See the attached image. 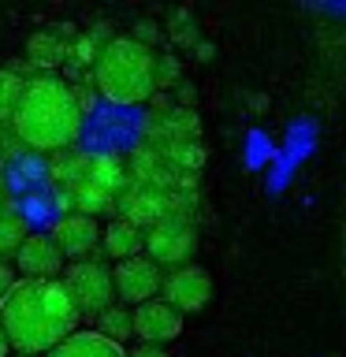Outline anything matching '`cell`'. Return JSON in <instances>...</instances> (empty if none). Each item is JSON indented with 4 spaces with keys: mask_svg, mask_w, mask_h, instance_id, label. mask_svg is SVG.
I'll return each instance as SVG.
<instances>
[{
    "mask_svg": "<svg viewBox=\"0 0 346 357\" xmlns=\"http://www.w3.org/2000/svg\"><path fill=\"white\" fill-rule=\"evenodd\" d=\"M82 312L67 294L63 279H19L0 301V328L19 357L52 354L78 331Z\"/></svg>",
    "mask_w": 346,
    "mask_h": 357,
    "instance_id": "obj_1",
    "label": "cell"
},
{
    "mask_svg": "<svg viewBox=\"0 0 346 357\" xmlns=\"http://www.w3.org/2000/svg\"><path fill=\"white\" fill-rule=\"evenodd\" d=\"M22 89H27V78H19V75H11V71H0V123L15 119Z\"/></svg>",
    "mask_w": 346,
    "mask_h": 357,
    "instance_id": "obj_23",
    "label": "cell"
},
{
    "mask_svg": "<svg viewBox=\"0 0 346 357\" xmlns=\"http://www.w3.org/2000/svg\"><path fill=\"white\" fill-rule=\"evenodd\" d=\"M82 119H86V112L78 108L71 82H63L60 75H33L27 78V89L19 97L11 134L27 149L63 153L67 145L78 142Z\"/></svg>",
    "mask_w": 346,
    "mask_h": 357,
    "instance_id": "obj_2",
    "label": "cell"
},
{
    "mask_svg": "<svg viewBox=\"0 0 346 357\" xmlns=\"http://www.w3.org/2000/svg\"><path fill=\"white\" fill-rule=\"evenodd\" d=\"M52 238H56V245H60L63 257H71V264L86 261V257H93V250H100L97 220L78 216V212H71V216H63V220L52 223Z\"/></svg>",
    "mask_w": 346,
    "mask_h": 357,
    "instance_id": "obj_12",
    "label": "cell"
},
{
    "mask_svg": "<svg viewBox=\"0 0 346 357\" xmlns=\"http://www.w3.org/2000/svg\"><path fill=\"white\" fill-rule=\"evenodd\" d=\"M63 287L71 301L78 305L82 317H100L108 305H116V283H112V268L97 257H86V261L67 264L63 272Z\"/></svg>",
    "mask_w": 346,
    "mask_h": 357,
    "instance_id": "obj_4",
    "label": "cell"
},
{
    "mask_svg": "<svg viewBox=\"0 0 346 357\" xmlns=\"http://www.w3.org/2000/svg\"><path fill=\"white\" fill-rule=\"evenodd\" d=\"M197 250V227L190 216H164L156 227L145 231V257L156 268H183Z\"/></svg>",
    "mask_w": 346,
    "mask_h": 357,
    "instance_id": "obj_5",
    "label": "cell"
},
{
    "mask_svg": "<svg viewBox=\"0 0 346 357\" xmlns=\"http://www.w3.org/2000/svg\"><path fill=\"white\" fill-rule=\"evenodd\" d=\"M112 283H116V301H127V305H145L164 290V268H156L149 257H130L112 268Z\"/></svg>",
    "mask_w": 346,
    "mask_h": 357,
    "instance_id": "obj_6",
    "label": "cell"
},
{
    "mask_svg": "<svg viewBox=\"0 0 346 357\" xmlns=\"http://www.w3.org/2000/svg\"><path fill=\"white\" fill-rule=\"evenodd\" d=\"M11 354V342H8V335H4V328H0V357H8Z\"/></svg>",
    "mask_w": 346,
    "mask_h": 357,
    "instance_id": "obj_29",
    "label": "cell"
},
{
    "mask_svg": "<svg viewBox=\"0 0 346 357\" xmlns=\"http://www.w3.org/2000/svg\"><path fill=\"white\" fill-rule=\"evenodd\" d=\"M89 183L100 186V190H105V194H112V197H119L123 190L130 186V172H127V164H123L119 156H112V153H93Z\"/></svg>",
    "mask_w": 346,
    "mask_h": 357,
    "instance_id": "obj_16",
    "label": "cell"
},
{
    "mask_svg": "<svg viewBox=\"0 0 346 357\" xmlns=\"http://www.w3.org/2000/svg\"><path fill=\"white\" fill-rule=\"evenodd\" d=\"M0 212H4V183H0Z\"/></svg>",
    "mask_w": 346,
    "mask_h": 357,
    "instance_id": "obj_30",
    "label": "cell"
},
{
    "mask_svg": "<svg viewBox=\"0 0 346 357\" xmlns=\"http://www.w3.org/2000/svg\"><path fill=\"white\" fill-rule=\"evenodd\" d=\"M45 357H127V350L116 342H108L105 335H97V331H75L71 339H63Z\"/></svg>",
    "mask_w": 346,
    "mask_h": 357,
    "instance_id": "obj_14",
    "label": "cell"
},
{
    "mask_svg": "<svg viewBox=\"0 0 346 357\" xmlns=\"http://www.w3.org/2000/svg\"><path fill=\"white\" fill-rule=\"evenodd\" d=\"M183 82V63L172 52H156V89H172Z\"/></svg>",
    "mask_w": 346,
    "mask_h": 357,
    "instance_id": "obj_24",
    "label": "cell"
},
{
    "mask_svg": "<svg viewBox=\"0 0 346 357\" xmlns=\"http://www.w3.org/2000/svg\"><path fill=\"white\" fill-rule=\"evenodd\" d=\"M116 212H119V220H127V223H134V227L149 231V227H156L164 216H172V205H167V194H160V190H149V186L130 183V186L116 197Z\"/></svg>",
    "mask_w": 346,
    "mask_h": 357,
    "instance_id": "obj_10",
    "label": "cell"
},
{
    "mask_svg": "<svg viewBox=\"0 0 346 357\" xmlns=\"http://www.w3.org/2000/svg\"><path fill=\"white\" fill-rule=\"evenodd\" d=\"M93 86L108 105L119 108L156 97V52L134 38H112L93 67Z\"/></svg>",
    "mask_w": 346,
    "mask_h": 357,
    "instance_id": "obj_3",
    "label": "cell"
},
{
    "mask_svg": "<svg viewBox=\"0 0 346 357\" xmlns=\"http://www.w3.org/2000/svg\"><path fill=\"white\" fill-rule=\"evenodd\" d=\"M179 335H183V312L172 309L164 298L134 309V339H142V346H164Z\"/></svg>",
    "mask_w": 346,
    "mask_h": 357,
    "instance_id": "obj_9",
    "label": "cell"
},
{
    "mask_svg": "<svg viewBox=\"0 0 346 357\" xmlns=\"http://www.w3.org/2000/svg\"><path fill=\"white\" fill-rule=\"evenodd\" d=\"M212 298V279L201 264H183L164 275V301L179 312H201Z\"/></svg>",
    "mask_w": 346,
    "mask_h": 357,
    "instance_id": "obj_8",
    "label": "cell"
},
{
    "mask_svg": "<svg viewBox=\"0 0 346 357\" xmlns=\"http://www.w3.org/2000/svg\"><path fill=\"white\" fill-rule=\"evenodd\" d=\"M127 357H172V354H167L164 346H134Z\"/></svg>",
    "mask_w": 346,
    "mask_h": 357,
    "instance_id": "obj_27",
    "label": "cell"
},
{
    "mask_svg": "<svg viewBox=\"0 0 346 357\" xmlns=\"http://www.w3.org/2000/svg\"><path fill=\"white\" fill-rule=\"evenodd\" d=\"M142 250H145V231L127 223V220H112L100 231V253L112 257L116 264L130 261V257H142Z\"/></svg>",
    "mask_w": 346,
    "mask_h": 357,
    "instance_id": "obj_13",
    "label": "cell"
},
{
    "mask_svg": "<svg viewBox=\"0 0 346 357\" xmlns=\"http://www.w3.org/2000/svg\"><path fill=\"white\" fill-rule=\"evenodd\" d=\"M194 52H197V60H212V45H209V41H201Z\"/></svg>",
    "mask_w": 346,
    "mask_h": 357,
    "instance_id": "obj_28",
    "label": "cell"
},
{
    "mask_svg": "<svg viewBox=\"0 0 346 357\" xmlns=\"http://www.w3.org/2000/svg\"><path fill=\"white\" fill-rule=\"evenodd\" d=\"M100 33H108V26H97V30H89V33H78L75 45H71V60H67V63H75V67H97L100 52H105V45L112 41V38H100Z\"/></svg>",
    "mask_w": 346,
    "mask_h": 357,
    "instance_id": "obj_20",
    "label": "cell"
},
{
    "mask_svg": "<svg viewBox=\"0 0 346 357\" xmlns=\"http://www.w3.org/2000/svg\"><path fill=\"white\" fill-rule=\"evenodd\" d=\"M27 56L33 67H60L63 60H71V45L60 33H30L27 38Z\"/></svg>",
    "mask_w": 346,
    "mask_h": 357,
    "instance_id": "obj_17",
    "label": "cell"
},
{
    "mask_svg": "<svg viewBox=\"0 0 346 357\" xmlns=\"http://www.w3.org/2000/svg\"><path fill=\"white\" fill-rule=\"evenodd\" d=\"M167 38H172L179 49H197L201 38H197V22L190 15L186 8H175L172 15H167Z\"/></svg>",
    "mask_w": 346,
    "mask_h": 357,
    "instance_id": "obj_22",
    "label": "cell"
},
{
    "mask_svg": "<svg viewBox=\"0 0 346 357\" xmlns=\"http://www.w3.org/2000/svg\"><path fill=\"white\" fill-rule=\"evenodd\" d=\"M67 201L75 205V212H78V216H89V220H97L100 212H112V208H116V197H112V194H105V190H100V186H93V183L78 186L75 194H67Z\"/></svg>",
    "mask_w": 346,
    "mask_h": 357,
    "instance_id": "obj_19",
    "label": "cell"
},
{
    "mask_svg": "<svg viewBox=\"0 0 346 357\" xmlns=\"http://www.w3.org/2000/svg\"><path fill=\"white\" fill-rule=\"evenodd\" d=\"M138 45H145V49H153L156 41H160V26L156 22H149V19H142V22H134V33H130Z\"/></svg>",
    "mask_w": 346,
    "mask_h": 357,
    "instance_id": "obj_25",
    "label": "cell"
},
{
    "mask_svg": "<svg viewBox=\"0 0 346 357\" xmlns=\"http://www.w3.org/2000/svg\"><path fill=\"white\" fill-rule=\"evenodd\" d=\"M97 335H105L108 342H116V346H123L127 339H134V312L127 309V305H108L105 312L97 317V328H93Z\"/></svg>",
    "mask_w": 346,
    "mask_h": 357,
    "instance_id": "obj_18",
    "label": "cell"
},
{
    "mask_svg": "<svg viewBox=\"0 0 346 357\" xmlns=\"http://www.w3.org/2000/svg\"><path fill=\"white\" fill-rule=\"evenodd\" d=\"M19 279H15V272L8 268V261H0V301H4L8 294H11V287H15Z\"/></svg>",
    "mask_w": 346,
    "mask_h": 357,
    "instance_id": "obj_26",
    "label": "cell"
},
{
    "mask_svg": "<svg viewBox=\"0 0 346 357\" xmlns=\"http://www.w3.org/2000/svg\"><path fill=\"white\" fill-rule=\"evenodd\" d=\"M89 167H93V156L89 153H56L49 164V175L56 186H63L67 194H75L78 186L89 183Z\"/></svg>",
    "mask_w": 346,
    "mask_h": 357,
    "instance_id": "obj_15",
    "label": "cell"
},
{
    "mask_svg": "<svg viewBox=\"0 0 346 357\" xmlns=\"http://www.w3.org/2000/svg\"><path fill=\"white\" fill-rule=\"evenodd\" d=\"M27 223H22V216H15V212H0V261H8V257L19 253V245L27 242Z\"/></svg>",
    "mask_w": 346,
    "mask_h": 357,
    "instance_id": "obj_21",
    "label": "cell"
},
{
    "mask_svg": "<svg viewBox=\"0 0 346 357\" xmlns=\"http://www.w3.org/2000/svg\"><path fill=\"white\" fill-rule=\"evenodd\" d=\"M201 134V119L194 108L172 105V100H156L153 116L145 119V145H175V142H197Z\"/></svg>",
    "mask_w": 346,
    "mask_h": 357,
    "instance_id": "obj_7",
    "label": "cell"
},
{
    "mask_svg": "<svg viewBox=\"0 0 346 357\" xmlns=\"http://www.w3.org/2000/svg\"><path fill=\"white\" fill-rule=\"evenodd\" d=\"M15 268L22 279H56L63 272V253L52 234H30L15 253Z\"/></svg>",
    "mask_w": 346,
    "mask_h": 357,
    "instance_id": "obj_11",
    "label": "cell"
}]
</instances>
